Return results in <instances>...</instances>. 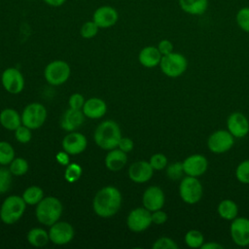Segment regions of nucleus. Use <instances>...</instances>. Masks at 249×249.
<instances>
[{"label":"nucleus","mask_w":249,"mask_h":249,"mask_svg":"<svg viewBox=\"0 0 249 249\" xmlns=\"http://www.w3.org/2000/svg\"><path fill=\"white\" fill-rule=\"evenodd\" d=\"M122 194L116 187L106 186L100 189L92 200L94 213L101 218L114 216L121 208Z\"/></svg>","instance_id":"nucleus-1"},{"label":"nucleus","mask_w":249,"mask_h":249,"mask_svg":"<svg viewBox=\"0 0 249 249\" xmlns=\"http://www.w3.org/2000/svg\"><path fill=\"white\" fill-rule=\"evenodd\" d=\"M121 138V128L119 124L112 120L100 123L93 133L95 144L102 150L107 151L118 148Z\"/></svg>","instance_id":"nucleus-2"},{"label":"nucleus","mask_w":249,"mask_h":249,"mask_svg":"<svg viewBox=\"0 0 249 249\" xmlns=\"http://www.w3.org/2000/svg\"><path fill=\"white\" fill-rule=\"evenodd\" d=\"M62 204L54 196H46L36 205L35 216L39 223L51 227L59 220L62 214Z\"/></svg>","instance_id":"nucleus-3"},{"label":"nucleus","mask_w":249,"mask_h":249,"mask_svg":"<svg viewBox=\"0 0 249 249\" xmlns=\"http://www.w3.org/2000/svg\"><path fill=\"white\" fill-rule=\"evenodd\" d=\"M26 205L22 196L17 195L7 196L0 207V220L7 225L15 224L22 217Z\"/></svg>","instance_id":"nucleus-4"},{"label":"nucleus","mask_w":249,"mask_h":249,"mask_svg":"<svg viewBox=\"0 0 249 249\" xmlns=\"http://www.w3.org/2000/svg\"><path fill=\"white\" fill-rule=\"evenodd\" d=\"M187 58L182 53L175 52L162 55L160 62L161 72L169 78H177L181 76L187 70Z\"/></svg>","instance_id":"nucleus-5"},{"label":"nucleus","mask_w":249,"mask_h":249,"mask_svg":"<svg viewBox=\"0 0 249 249\" xmlns=\"http://www.w3.org/2000/svg\"><path fill=\"white\" fill-rule=\"evenodd\" d=\"M203 194V188L197 177L186 176L180 181L179 195L184 202L187 204L197 203Z\"/></svg>","instance_id":"nucleus-6"},{"label":"nucleus","mask_w":249,"mask_h":249,"mask_svg":"<svg viewBox=\"0 0 249 249\" xmlns=\"http://www.w3.org/2000/svg\"><path fill=\"white\" fill-rule=\"evenodd\" d=\"M70 73L69 64L64 60L57 59L50 62L46 66L44 77L51 86H60L69 79Z\"/></svg>","instance_id":"nucleus-7"},{"label":"nucleus","mask_w":249,"mask_h":249,"mask_svg":"<svg viewBox=\"0 0 249 249\" xmlns=\"http://www.w3.org/2000/svg\"><path fill=\"white\" fill-rule=\"evenodd\" d=\"M47 109L41 103L33 102L24 107L21 113V124L31 129L41 127L47 119Z\"/></svg>","instance_id":"nucleus-8"},{"label":"nucleus","mask_w":249,"mask_h":249,"mask_svg":"<svg viewBox=\"0 0 249 249\" xmlns=\"http://www.w3.org/2000/svg\"><path fill=\"white\" fill-rule=\"evenodd\" d=\"M234 144V137L229 130L219 129L214 131L207 140L208 149L214 154L228 152Z\"/></svg>","instance_id":"nucleus-9"},{"label":"nucleus","mask_w":249,"mask_h":249,"mask_svg":"<svg viewBox=\"0 0 249 249\" xmlns=\"http://www.w3.org/2000/svg\"><path fill=\"white\" fill-rule=\"evenodd\" d=\"M151 224L152 213L144 206L132 209L126 218L127 228L134 232H141L147 230Z\"/></svg>","instance_id":"nucleus-10"},{"label":"nucleus","mask_w":249,"mask_h":249,"mask_svg":"<svg viewBox=\"0 0 249 249\" xmlns=\"http://www.w3.org/2000/svg\"><path fill=\"white\" fill-rule=\"evenodd\" d=\"M75 231L71 224L67 222L57 221L50 227V241L55 245H64L69 243L74 237Z\"/></svg>","instance_id":"nucleus-11"},{"label":"nucleus","mask_w":249,"mask_h":249,"mask_svg":"<svg viewBox=\"0 0 249 249\" xmlns=\"http://www.w3.org/2000/svg\"><path fill=\"white\" fill-rule=\"evenodd\" d=\"M1 83L3 88L12 94H18L24 88V79L20 71L14 67L5 69L1 75Z\"/></svg>","instance_id":"nucleus-12"},{"label":"nucleus","mask_w":249,"mask_h":249,"mask_svg":"<svg viewBox=\"0 0 249 249\" xmlns=\"http://www.w3.org/2000/svg\"><path fill=\"white\" fill-rule=\"evenodd\" d=\"M230 232L232 241L241 247L249 245V219L236 217L231 221Z\"/></svg>","instance_id":"nucleus-13"},{"label":"nucleus","mask_w":249,"mask_h":249,"mask_svg":"<svg viewBox=\"0 0 249 249\" xmlns=\"http://www.w3.org/2000/svg\"><path fill=\"white\" fill-rule=\"evenodd\" d=\"M118 19V11L110 5H102L95 9L92 14V20L99 28H110L117 23Z\"/></svg>","instance_id":"nucleus-14"},{"label":"nucleus","mask_w":249,"mask_h":249,"mask_svg":"<svg viewBox=\"0 0 249 249\" xmlns=\"http://www.w3.org/2000/svg\"><path fill=\"white\" fill-rule=\"evenodd\" d=\"M61 145L63 151L68 155H79L86 150L88 140L84 134L76 131H70L63 137Z\"/></svg>","instance_id":"nucleus-15"},{"label":"nucleus","mask_w":249,"mask_h":249,"mask_svg":"<svg viewBox=\"0 0 249 249\" xmlns=\"http://www.w3.org/2000/svg\"><path fill=\"white\" fill-rule=\"evenodd\" d=\"M184 172L188 176L198 177L205 173L208 167L207 159L200 154H194L187 157L183 161Z\"/></svg>","instance_id":"nucleus-16"},{"label":"nucleus","mask_w":249,"mask_h":249,"mask_svg":"<svg viewBox=\"0 0 249 249\" xmlns=\"http://www.w3.org/2000/svg\"><path fill=\"white\" fill-rule=\"evenodd\" d=\"M227 127L234 138H242L249 132V121L242 113L234 112L228 117Z\"/></svg>","instance_id":"nucleus-17"},{"label":"nucleus","mask_w":249,"mask_h":249,"mask_svg":"<svg viewBox=\"0 0 249 249\" xmlns=\"http://www.w3.org/2000/svg\"><path fill=\"white\" fill-rule=\"evenodd\" d=\"M165 196L163 191L158 186H151L145 190L142 196L143 206L153 212L161 209L164 205Z\"/></svg>","instance_id":"nucleus-18"},{"label":"nucleus","mask_w":249,"mask_h":249,"mask_svg":"<svg viewBox=\"0 0 249 249\" xmlns=\"http://www.w3.org/2000/svg\"><path fill=\"white\" fill-rule=\"evenodd\" d=\"M127 173L132 182L142 184L148 182L152 178L154 169L149 161L138 160L130 164Z\"/></svg>","instance_id":"nucleus-19"},{"label":"nucleus","mask_w":249,"mask_h":249,"mask_svg":"<svg viewBox=\"0 0 249 249\" xmlns=\"http://www.w3.org/2000/svg\"><path fill=\"white\" fill-rule=\"evenodd\" d=\"M85 121V115L82 110L78 109H67L60 118V126L65 131H75L79 128Z\"/></svg>","instance_id":"nucleus-20"},{"label":"nucleus","mask_w":249,"mask_h":249,"mask_svg":"<svg viewBox=\"0 0 249 249\" xmlns=\"http://www.w3.org/2000/svg\"><path fill=\"white\" fill-rule=\"evenodd\" d=\"M85 117L95 120L102 118L107 112V105L105 101L98 97H91L85 101L82 108Z\"/></svg>","instance_id":"nucleus-21"},{"label":"nucleus","mask_w":249,"mask_h":249,"mask_svg":"<svg viewBox=\"0 0 249 249\" xmlns=\"http://www.w3.org/2000/svg\"><path fill=\"white\" fill-rule=\"evenodd\" d=\"M161 53L157 47L147 46L144 47L138 54V60L141 65L147 68H153L160 65L161 59Z\"/></svg>","instance_id":"nucleus-22"},{"label":"nucleus","mask_w":249,"mask_h":249,"mask_svg":"<svg viewBox=\"0 0 249 249\" xmlns=\"http://www.w3.org/2000/svg\"><path fill=\"white\" fill-rule=\"evenodd\" d=\"M126 162H127L126 153L122 151L121 149L115 148L113 150H110L105 157V165L109 170L113 172L119 171L122 168H124Z\"/></svg>","instance_id":"nucleus-23"},{"label":"nucleus","mask_w":249,"mask_h":249,"mask_svg":"<svg viewBox=\"0 0 249 249\" xmlns=\"http://www.w3.org/2000/svg\"><path fill=\"white\" fill-rule=\"evenodd\" d=\"M180 9L191 16L203 15L209 6L208 0H178Z\"/></svg>","instance_id":"nucleus-24"},{"label":"nucleus","mask_w":249,"mask_h":249,"mask_svg":"<svg viewBox=\"0 0 249 249\" xmlns=\"http://www.w3.org/2000/svg\"><path fill=\"white\" fill-rule=\"evenodd\" d=\"M0 124L8 130H16L21 124V116L13 108H6L0 112Z\"/></svg>","instance_id":"nucleus-25"},{"label":"nucleus","mask_w":249,"mask_h":249,"mask_svg":"<svg viewBox=\"0 0 249 249\" xmlns=\"http://www.w3.org/2000/svg\"><path fill=\"white\" fill-rule=\"evenodd\" d=\"M217 212L222 219L227 221H232L234 218L237 217L238 207L233 200L227 198L220 201L217 207Z\"/></svg>","instance_id":"nucleus-26"},{"label":"nucleus","mask_w":249,"mask_h":249,"mask_svg":"<svg viewBox=\"0 0 249 249\" xmlns=\"http://www.w3.org/2000/svg\"><path fill=\"white\" fill-rule=\"evenodd\" d=\"M26 238L28 243L34 247H43L50 241L49 232L41 228L31 229L27 232Z\"/></svg>","instance_id":"nucleus-27"},{"label":"nucleus","mask_w":249,"mask_h":249,"mask_svg":"<svg viewBox=\"0 0 249 249\" xmlns=\"http://www.w3.org/2000/svg\"><path fill=\"white\" fill-rule=\"evenodd\" d=\"M44 197V192L39 186H30L22 194V198L27 205H37Z\"/></svg>","instance_id":"nucleus-28"},{"label":"nucleus","mask_w":249,"mask_h":249,"mask_svg":"<svg viewBox=\"0 0 249 249\" xmlns=\"http://www.w3.org/2000/svg\"><path fill=\"white\" fill-rule=\"evenodd\" d=\"M184 240L190 248H200L204 243V236L201 231L197 230H191L186 232Z\"/></svg>","instance_id":"nucleus-29"},{"label":"nucleus","mask_w":249,"mask_h":249,"mask_svg":"<svg viewBox=\"0 0 249 249\" xmlns=\"http://www.w3.org/2000/svg\"><path fill=\"white\" fill-rule=\"evenodd\" d=\"M14 159L15 150L13 146L6 141H0V165H8Z\"/></svg>","instance_id":"nucleus-30"},{"label":"nucleus","mask_w":249,"mask_h":249,"mask_svg":"<svg viewBox=\"0 0 249 249\" xmlns=\"http://www.w3.org/2000/svg\"><path fill=\"white\" fill-rule=\"evenodd\" d=\"M9 165L10 171L15 176L24 175L28 170V162L23 158H15Z\"/></svg>","instance_id":"nucleus-31"},{"label":"nucleus","mask_w":249,"mask_h":249,"mask_svg":"<svg viewBox=\"0 0 249 249\" xmlns=\"http://www.w3.org/2000/svg\"><path fill=\"white\" fill-rule=\"evenodd\" d=\"M235 21L242 31L249 33V6L242 7L236 12Z\"/></svg>","instance_id":"nucleus-32"},{"label":"nucleus","mask_w":249,"mask_h":249,"mask_svg":"<svg viewBox=\"0 0 249 249\" xmlns=\"http://www.w3.org/2000/svg\"><path fill=\"white\" fill-rule=\"evenodd\" d=\"M82 172H83L82 167L78 163H75V162L68 163L65 168L64 178L67 182L74 183L81 178Z\"/></svg>","instance_id":"nucleus-33"},{"label":"nucleus","mask_w":249,"mask_h":249,"mask_svg":"<svg viewBox=\"0 0 249 249\" xmlns=\"http://www.w3.org/2000/svg\"><path fill=\"white\" fill-rule=\"evenodd\" d=\"M98 30H99V27L92 19L88 20V21L84 22L83 25L81 26L80 35L84 39H91L97 35Z\"/></svg>","instance_id":"nucleus-34"},{"label":"nucleus","mask_w":249,"mask_h":249,"mask_svg":"<svg viewBox=\"0 0 249 249\" xmlns=\"http://www.w3.org/2000/svg\"><path fill=\"white\" fill-rule=\"evenodd\" d=\"M184 167L182 161H175L170 163L166 167V176L173 181H177L182 178L184 174Z\"/></svg>","instance_id":"nucleus-35"},{"label":"nucleus","mask_w":249,"mask_h":249,"mask_svg":"<svg viewBox=\"0 0 249 249\" xmlns=\"http://www.w3.org/2000/svg\"><path fill=\"white\" fill-rule=\"evenodd\" d=\"M12 172L9 168L0 167V195L6 194L12 185Z\"/></svg>","instance_id":"nucleus-36"},{"label":"nucleus","mask_w":249,"mask_h":249,"mask_svg":"<svg viewBox=\"0 0 249 249\" xmlns=\"http://www.w3.org/2000/svg\"><path fill=\"white\" fill-rule=\"evenodd\" d=\"M235 176L240 183L249 184V160H245L237 165Z\"/></svg>","instance_id":"nucleus-37"},{"label":"nucleus","mask_w":249,"mask_h":249,"mask_svg":"<svg viewBox=\"0 0 249 249\" xmlns=\"http://www.w3.org/2000/svg\"><path fill=\"white\" fill-rule=\"evenodd\" d=\"M32 133H31V128L27 127L24 124H20L16 130H15V138L17 141L19 143L25 144L28 143L31 140Z\"/></svg>","instance_id":"nucleus-38"},{"label":"nucleus","mask_w":249,"mask_h":249,"mask_svg":"<svg viewBox=\"0 0 249 249\" xmlns=\"http://www.w3.org/2000/svg\"><path fill=\"white\" fill-rule=\"evenodd\" d=\"M154 170H161L167 166V158L161 153L154 154L149 160Z\"/></svg>","instance_id":"nucleus-39"},{"label":"nucleus","mask_w":249,"mask_h":249,"mask_svg":"<svg viewBox=\"0 0 249 249\" xmlns=\"http://www.w3.org/2000/svg\"><path fill=\"white\" fill-rule=\"evenodd\" d=\"M153 249H177V243L170 237L162 236L158 238L152 245Z\"/></svg>","instance_id":"nucleus-40"},{"label":"nucleus","mask_w":249,"mask_h":249,"mask_svg":"<svg viewBox=\"0 0 249 249\" xmlns=\"http://www.w3.org/2000/svg\"><path fill=\"white\" fill-rule=\"evenodd\" d=\"M85 98L81 93L75 92L73 94L70 95L69 100H68V104H69V108L72 109H78V110H82L84 104H85Z\"/></svg>","instance_id":"nucleus-41"},{"label":"nucleus","mask_w":249,"mask_h":249,"mask_svg":"<svg viewBox=\"0 0 249 249\" xmlns=\"http://www.w3.org/2000/svg\"><path fill=\"white\" fill-rule=\"evenodd\" d=\"M157 48L160 51V53H161V55H165V54H168L173 52V44L168 39L160 40L159 42Z\"/></svg>","instance_id":"nucleus-42"},{"label":"nucleus","mask_w":249,"mask_h":249,"mask_svg":"<svg viewBox=\"0 0 249 249\" xmlns=\"http://www.w3.org/2000/svg\"><path fill=\"white\" fill-rule=\"evenodd\" d=\"M151 213H152V223L156 225H161L167 221V214L161 209L153 211Z\"/></svg>","instance_id":"nucleus-43"},{"label":"nucleus","mask_w":249,"mask_h":249,"mask_svg":"<svg viewBox=\"0 0 249 249\" xmlns=\"http://www.w3.org/2000/svg\"><path fill=\"white\" fill-rule=\"evenodd\" d=\"M133 147H134V143H133L132 139H130L128 137H122L119 142V145H118V148L125 153L132 151Z\"/></svg>","instance_id":"nucleus-44"},{"label":"nucleus","mask_w":249,"mask_h":249,"mask_svg":"<svg viewBox=\"0 0 249 249\" xmlns=\"http://www.w3.org/2000/svg\"><path fill=\"white\" fill-rule=\"evenodd\" d=\"M56 160H57L60 164L66 166V165L69 163V157H68V154H67L65 151L57 153V155H56Z\"/></svg>","instance_id":"nucleus-45"},{"label":"nucleus","mask_w":249,"mask_h":249,"mask_svg":"<svg viewBox=\"0 0 249 249\" xmlns=\"http://www.w3.org/2000/svg\"><path fill=\"white\" fill-rule=\"evenodd\" d=\"M200 248L201 249H223L224 246L215 241H211V242H204Z\"/></svg>","instance_id":"nucleus-46"},{"label":"nucleus","mask_w":249,"mask_h":249,"mask_svg":"<svg viewBox=\"0 0 249 249\" xmlns=\"http://www.w3.org/2000/svg\"><path fill=\"white\" fill-rule=\"evenodd\" d=\"M48 6L53 7V8H58L61 7L65 4L66 0H43Z\"/></svg>","instance_id":"nucleus-47"}]
</instances>
